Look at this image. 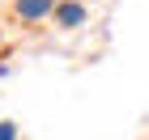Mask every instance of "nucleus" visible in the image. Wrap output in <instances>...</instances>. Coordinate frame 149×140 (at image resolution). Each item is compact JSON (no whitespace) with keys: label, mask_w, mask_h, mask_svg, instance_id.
<instances>
[{"label":"nucleus","mask_w":149,"mask_h":140,"mask_svg":"<svg viewBox=\"0 0 149 140\" xmlns=\"http://www.w3.org/2000/svg\"><path fill=\"white\" fill-rule=\"evenodd\" d=\"M81 17H85L81 4H60V9H56V21L60 26H81Z\"/></svg>","instance_id":"nucleus-1"},{"label":"nucleus","mask_w":149,"mask_h":140,"mask_svg":"<svg viewBox=\"0 0 149 140\" xmlns=\"http://www.w3.org/2000/svg\"><path fill=\"white\" fill-rule=\"evenodd\" d=\"M0 140H13V123H0Z\"/></svg>","instance_id":"nucleus-3"},{"label":"nucleus","mask_w":149,"mask_h":140,"mask_svg":"<svg viewBox=\"0 0 149 140\" xmlns=\"http://www.w3.org/2000/svg\"><path fill=\"white\" fill-rule=\"evenodd\" d=\"M47 9H51V0H17V13L22 17H43Z\"/></svg>","instance_id":"nucleus-2"}]
</instances>
